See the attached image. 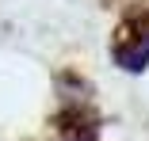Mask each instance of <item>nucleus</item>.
Returning <instances> with one entry per match:
<instances>
[{"label":"nucleus","mask_w":149,"mask_h":141,"mask_svg":"<svg viewBox=\"0 0 149 141\" xmlns=\"http://www.w3.org/2000/svg\"><path fill=\"white\" fill-rule=\"evenodd\" d=\"M61 141H100V115L84 99H69V107L57 115Z\"/></svg>","instance_id":"nucleus-1"},{"label":"nucleus","mask_w":149,"mask_h":141,"mask_svg":"<svg viewBox=\"0 0 149 141\" xmlns=\"http://www.w3.org/2000/svg\"><path fill=\"white\" fill-rule=\"evenodd\" d=\"M111 53H115V61L123 65V69L141 73V69L149 65V31H145V23H141V27H123Z\"/></svg>","instance_id":"nucleus-2"}]
</instances>
